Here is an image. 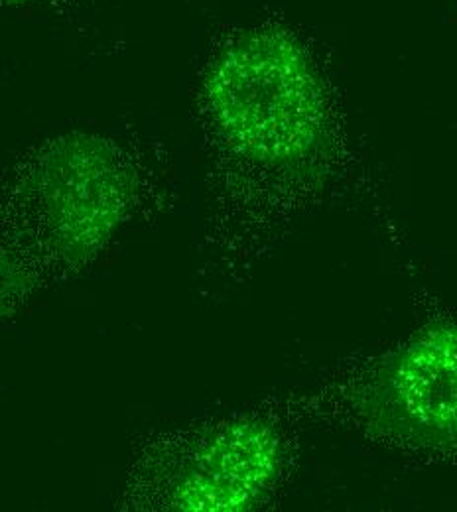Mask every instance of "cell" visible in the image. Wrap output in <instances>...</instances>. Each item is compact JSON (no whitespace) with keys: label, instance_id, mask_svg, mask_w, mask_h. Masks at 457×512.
<instances>
[{"label":"cell","instance_id":"5b68a950","mask_svg":"<svg viewBox=\"0 0 457 512\" xmlns=\"http://www.w3.org/2000/svg\"><path fill=\"white\" fill-rule=\"evenodd\" d=\"M24 2H30V0H2V4H6V6H16V4H24Z\"/></svg>","mask_w":457,"mask_h":512},{"label":"cell","instance_id":"3957f363","mask_svg":"<svg viewBox=\"0 0 457 512\" xmlns=\"http://www.w3.org/2000/svg\"><path fill=\"white\" fill-rule=\"evenodd\" d=\"M278 442L261 424H237L197 453L176 497L186 511H243L272 481Z\"/></svg>","mask_w":457,"mask_h":512},{"label":"cell","instance_id":"6da1fadb","mask_svg":"<svg viewBox=\"0 0 457 512\" xmlns=\"http://www.w3.org/2000/svg\"><path fill=\"white\" fill-rule=\"evenodd\" d=\"M203 95L225 140L253 160H300L324 134L322 77L286 30L261 28L233 40L209 67Z\"/></svg>","mask_w":457,"mask_h":512},{"label":"cell","instance_id":"7a4b0ae2","mask_svg":"<svg viewBox=\"0 0 457 512\" xmlns=\"http://www.w3.org/2000/svg\"><path fill=\"white\" fill-rule=\"evenodd\" d=\"M32 193L50 233L89 249L121 221L129 195V172L117 152L99 138L67 136L38 164Z\"/></svg>","mask_w":457,"mask_h":512},{"label":"cell","instance_id":"277c9868","mask_svg":"<svg viewBox=\"0 0 457 512\" xmlns=\"http://www.w3.org/2000/svg\"><path fill=\"white\" fill-rule=\"evenodd\" d=\"M396 398L420 428L457 434V331L434 329L402 355L394 373Z\"/></svg>","mask_w":457,"mask_h":512}]
</instances>
